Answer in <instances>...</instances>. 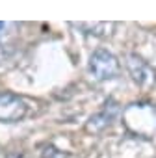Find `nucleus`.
I'll list each match as a JSON object with an SVG mask.
<instances>
[{
  "label": "nucleus",
  "mask_w": 156,
  "mask_h": 158,
  "mask_svg": "<svg viewBox=\"0 0 156 158\" xmlns=\"http://www.w3.org/2000/svg\"><path fill=\"white\" fill-rule=\"evenodd\" d=\"M121 71L119 60L106 48H97L89 58V73L95 80H110Z\"/></svg>",
  "instance_id": "obj_2"
},
{
  "label": "nucleus",
  "mask_w": 156,
  "mask_h": 158,
  "mask_svg": "<svg viewBox=\"0 0 156 158\" xmlns=\"http://www.w3.org/2000/svg\"><path fill=\"white\" fill-rule=\"evenodd\" d=\"M126 69L132 76V80L141 86V88H152L156 84V73L154 69L138 54H128L126 56Z\"/></svg>",
  "instance_id": "obj_4"
},
{
  "label": "nucleus",
  "mask_w": 156,
  "mask_h": 158,
  "mask_svg": "<svg viewBox=\"0 0 156 158\" xmlns=\"http://www.w3.org/2000/svg\"><path fill=\"white\" fill-rule=\"evenodd\" d=\"M117 114H119V106L113 101H108L99 114H95V115L89 117V121L86 125L88 132H101V130H104L106 127H110V123L115 119Z\"/></svg>",
  "instance_id": "obj_5"
},
{
  "label": "nucleus",
  "mask_w": 156,
  "mask_h": 158,
  "mask_svg": "<svg viewBox=\"0 0 156 158\" xmlns=\"http://www.w3.org/2000/svg\"><path fill=\"white\" fill-rule=\"evenodd\" d=\"M43 158H67L61 151H58V149H54V147H47L45 151H43Z\"/></svg>",
  "instance_id": "obj_8"
},
{
  "label": "nucleus",
  "mask_w": 156,
  "mask_h": 158,
  "mask_svg": "<svg viewBox=\"0 0 156 158\" xmlns=\"http://www.w3.org/2000/svg\"><path fill=\"white\" fill-rule=\"evenodd\" d=\"M15 23H0V60H4L11 50V37L15 34Z\"/></svg>",
  "instance_id": "obj_7"
},
{
  "label": "nucleus",
  "mask_w": 156,
  "mask_h": 158,
  "mask_svg": "<svg viewBox=\"0 0 156 158\" xmlns=\"http://www.w3.org/2000/svg\"><path fill=\"white\" fill-rule=\"evenodd\" d=\"M28 115V104L23 97L0 91V121L2 123H15Z\"/></svg>",
  "instance_id": "obj_3"
},
{
  "label": "nucleus",
  "mask_w": 156,
  "mask_h": 158,
  "mask_svg": "<svg viewBox=\"0 0 156 158\" xmlns=\"http://www.w3.org/2000/svg\"><path fill=\"white\" fill-rule=\"evenodd\" d=\"M123 123L132 134L150 138L156 134V108L147 102L130 104L123 112Z\"/></svg>",
  "instance_id": "obj_1"
},
{
  "label": "nucleus",
  "mask_w": 156,
  "mask_h": 158,
  "mask_svg": "<svg viewBox=\"0 0 156 158\" xmlns=\"http://www.w3.org/2000/svg\"><path fill=\"white\" fill-rule=\"evenodd\" d=\"M72 26L82 30L88 35H95V37H108L112 35L115 28L113 23H72Z\"/></svg>",
  "instance_id": "obj_6"
}]
</instances>
